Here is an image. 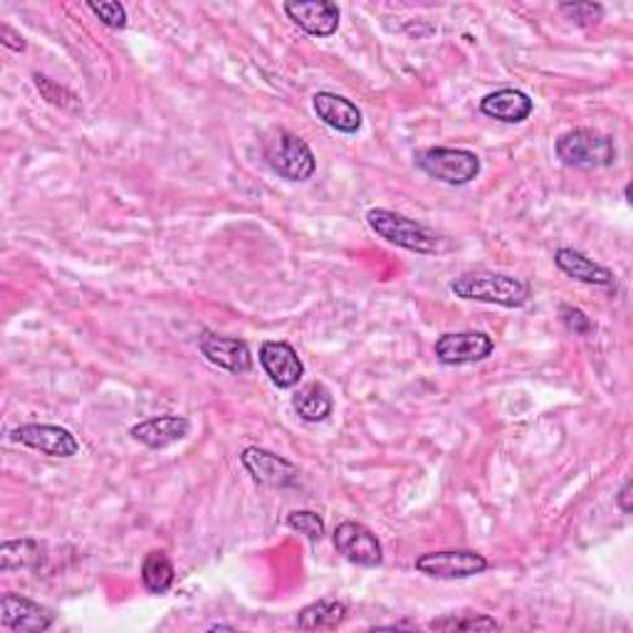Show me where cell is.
Masks as SVG:
<instances>
[{"label":"cell","instance_id":"obj_1","mask_svg":"<svg viewBox=\"0 0 633 633\" xmlns=\"http://www.w3.org/2000/svg\"><path fill=\"white\" fill-rule=\"evenodd\" d=\"M450 293L468 303H486L506 309H520L530 303L532 287L506 273H463L450 280Z\"/></svg>","mask_w":633,"mask_h":633},{"label":"cell","instance_id":"obj_2","mask_svg":"<svg viewBox=\"0 0 633 633\" xmlns=\"http://www.w3.org/2000/svg\"><path fill=\"white\" fill-rule=\"evenodd\" d=\"M367 223L379 238L396 245V248L411 251L418 255H438L448 248L446 238H441V235L428 228V225L416 223L414 218H406L401 213L389 208H371L367 213Z\"/></svg>","mask_w":633,"mask_h":633},{"label":"cell","instance_id":"obj_3","mask_svg":"<svg viewBox=\"0 0 633 633\" xmlns=\"http://www.w3.org/2000/svg\"><path fill=\"white\" fill-rule=\"evenodd\" d=\"M263 159L273 174L293 181V184H305L317 171V159L309 144L297 134L285 132V129H277L265 139Z\"/></svg>","mask_w":633,"mask_h":633},{"label":"cell","instance_id":"obj_4","mask_svg":"<svg viewBox=\"0 0 633 633\" xmlns=\"http://www.w3.org/2000/svg\"><path fill=\"white\" fill-rule=\"evenodd\" d=\"M554 154L570 169H609L616 164L614 139L594 129H570L554 142Z\"/></svg>","mask_w":633,"mask_h":633},{"label":"cell","instance_id":"obj_5","mask_svg":"<svg viewBox=\"0 0 633 633\" xmlns=\"http://www.w3.org/2000/svg\"><path fill=\"white\" fill-rule=\"evenodd\" d=\"M416 166L426 176L441 181L446 186H466L480 176V156L468 149H450V146H431L418 152Z\"/></svg>","mask_w":633,"mask_h":633},{"label":"cell","instance_id":"obj_6","mask_svg":"<svg viewBox=\"0 0 633 633\" xmlns=\"http://www.w3.org/2000/svg\"><path fill=\"white\" fill-rule=\"evenodd\" d=\"M488 560L476 550H441V552H426L416 560V572H421L431 579H443V582H453V579H470L488 570Z\"/></svg>","mask_w":633,"mask_h":633},{"label":"cell","instance_id":"obj_7","mask_svg":"<svg viewBox=\"0 0 633 633\" xmlns=\"http://www.w3.org/2000/svg\"><path fill=\"white\" fill-rule=\"evenodd\" d=\"M496 341L486 331H446L436 339L433 354L446 367H463L492 357Z\"/></svg>","mask_w":633,"mask_h":633},{"label":"cell","instance_id":"obj_8","mask_svg":"<svg viewBox=\"0 0 633 633\" xmlns=\"http://www.w3.org/2000/svg\"><path fill=\"white\" fill-rule=\"evenodd\" d=\"M10 438H13L16 443L25 446L30 450H38V453L50 458H72L80 453L78 436L62 426L23 423L10 431Z\"/></svg>","mask_w":633,"mask_h":633},{"label":"cell","instance_id":"obj_9","mask_svg":"<svg viewBox=\"0 0 633 633\" xmlns=\"http://www.w3.org/2000/svg\"><path fill=\"white\" fill-rule=\"evenodd\" d=\"M335 550L345 557L347 562L357 566H367L374 570L384 562V547L377 534H374L367 524L345 520L337 524L335 530Z\"/></svg>","mask_w":633,"mask_h":633},{"label":"cell","instance_id":"obj_10","mask_svg":"<svg viewBox=\"0 0 633 633\" xmlns=\"http://www.w3.org/2000/svg\"><path fill=\"white\" fill-rule=\"evenodd\" d=\"M241 463L248 470L251 478L265 488H293L299 480V470L287 458L277 456L267 448H245Z\"/></svg>","mask_w":633,"mask_h":633},{"label":"cell","instance_id":"obj_11","mask_svg":"<svg viewBox=\"0 0 633 633\" xmlns=\"http://www.w3.org/2000/svg\"><path fill=\"white\" fill-rule=\"evenodd\" d=\"M0 621H3L6 629L16 633H40L55 624L58 614L28 596L8 592L0 599Z\"/></svg>","mask_w":633,"mask_h":633},{"label":"cell","instance_id":"obj_12","mask_svg":"<svg viewBox=\"0 0 633 633\" xmlns=\"http://www.w3.org/2000/svg\"><path fill=\"white\" fill-rule=\"evenodd\" d=\"M201 354L206 357L213 367H218L228 374H248L253 369V351L238 337L216 335V331H201L198 337Z\"/></svg>","mask_w":633,"mask_h":633},{"label":"cell","instance_id":"obj_13","mask_svg":"<svg viewBox=\"0 0 633 633\" xmlns=\"http://www.w3.org/2000/svg\"><path fill=\"white\" fill-rule=\"evenodd\" d=\"M261 367L265 369L267 379H270L277 389H295L299 379L305 377V364L299 354L287 341H263L261 345Z\"/></svg>","mask_w":633,"mask_h":633},{"label":"cell","instance_id":"obj_14","mask_svg":"<svg viewBox=\"0 0 633 633\" xmlns=\"http://www.w3.org/2000/svg\"><path fill=\"white\" fill-rule=\"evenodd\" d=\"M285 16L297 28H303L313 38H331L339 30L341 13L337 3L329 0H309V3H285Z\"/></svg>","mask_w":633,"mask_h":633},{"label":"cell","instance_id":"obj_15","mask_svg":"<svg viewBox=\"0 0 633 633\" xmlns=\"http://www.w3.org/2000/svg\"><path fill=\"white\" fill-rule=\"evenodd\" d=\"M313 110L317 120L339 134H357L364 124V114L357 104L337 92H317L313 96Z\"/></svg>","mask_w":633,"mask_h":633},{"label":"cell","instance_id":"obj_16","mask_svg":"<svg viewBox=\"0 0 633 633\" xmlns=\"http://www.w3.org/2000/svg\"><path fill=\"white\" fill-rule=\"evenodd\" d=\"M129 433H132L136 443L159 450L184 441V438L191 433V421L186 416H174V414L154 416L146 418L142 423H136Z\"/></svg>","mask_w":633,"mask_h":633},{"label":"cell","instance_id":"obj_17","mask_svg":"<svg viewBox=\"0 0 633 633\" xmlns=\"http://www.w3.org/2000/svg\"><path fill=\"white\" fill-rule=\"evenodd\" d=\"M532 110L534 102L530 100V94L514 88L496 90L480 100V112L502 124H522L524 120H530Z\"/></svg>","mask_w":633,"mask_h":633},{"label":"cell","instance_id":"obj_18","mask_svg":"<svg viewBox=\"0 0 633 633\" xmlns=\"http://www.w3.org/2000/svg\"><path fill=\"white\" fill-rule=\"evenodd\" d=\"M554 265L560 267L566 277H572V280H576V283H584V285H592V287H614L616 285V277H614V273L609 270V267L594 263L592 257H586L584 253H579L574 248L557 251Z\"/></svg>","mask_w":633,"mask_h":633},{"label":"cell","instance_id":"obj_19","mask_svg":"<svg viewBox=\"0 0 633 633\" xmlns=\"http://www.w3.org/2000/svg\"><path fill=\"white\" fill-rule=\"evenodd\" d=\"M293 409L305 423H321L335 411V399L325 384L313 381L295 394Z\"/></svg>","mask_w":633,"mask_h":633},{"label":"cell","instance_id":"obj_20","mask_svg":"<svg viewBox=\"0 0 633 633\" xmlns=\"http://www.w3.org/2000/svg\"><path fill=\"white\" fill-rule=\"evenodd\" d=\"M42 544L32 538L6 540L0 544V572H35L42 564Z\"/></svg>","mask_w":633,"mask_h":633},{"label":"cell","instance_id":"obj_21","mask_svg":"<svg viewBox=\"0 0 633 633\" xmlns=\"http://www.w3.org/2000/svg\"><path fill=\"white\" fill-rule=\"evenodd\" d=\"M345 619H347V604L329 602V599H319V602L299 609L297 629H303V631L337 629V626H341V621Z\"/></svg>","mask_w":633,"mask_h":633},{"label":"cell","instance_id":"obj_22","mask_svg":"<svg viewBox=\"0 0 633 633\" xmlns=\"http://www.w3.org/2000/svg\"><path fill=\"white\" fill-rule=\"evenodd\" d=\"M174 579H176V570L174 564H171L169 554L154 550L144 557L142 562V584L149 594H166L171 586H174Z\"/></svg>","mask_w":633,"mask_h":633},{"label":"cell","instance_id":"obj_23","mask_svg":"<svg viewBox=\"0 0 633 633\" xmlns=\"http://www.w3.org/2000/svg\"><path fill=\"white\" fill-rule=\"evenodd\" d=\"M431 631H498L500 624L488 614H478V611H458V614H443L428 624Z\"/></svg>","mask_w":633,"mask_h":633},{"label":"cell","instance_id":"obj_24","mask_svg":"<svg viewBox=\"0 0 633 633\" xmlns=\"http://www.w3.org/2000/svg\"><path fill=\"white\" fill-rule=\"evenodd\" d=\"M32 80H35V88L42 94V100H48L52 106H60V110H70V112L82 110L80 96L70 92L68 88H60L58 82H52L50 78H45V74H40V72L32 74Z\"/></svg>","mask_w":633,"mask_h":633},{"label":"cell","instance_id":"obj_25","mask_svg":"<svg viewBox=\"0 0 633 633\" xmlns=\"http://www.w3.org/2000/svg\"><path fill=\"white\" fill-rule=\"evenodd\" d=\"M287 528L297 534H305L309 542H319L321 538H325V520H321L319 514L313 510L289 512L287 514Z\"/></svg>","mask_w":633,"mask_h":633},{"label":"cell","instance_id":"obj_26","mask_svg":"<svg viewBox=\"0 0 633 633\" xmlns=\"http://www.w3.org/2000/svg\"><path fill=\"white\" fill-rule=\"evenodd\" d=\"M560 13L572 20V23L582 28L599 25L604 20V6L602 3H560Z\"/></svg>","mask_w":633,"mask_h":633},{"label":"cell","instance_id":"obj_27","mask_svg":"<svg viewBox=\"0 0 633 633\" xmlns=\"http://www.w3.org/2000/svg\"><path fill=\"white\" fill-rule=\"evenodd\" d=\"M560 317H562V325L574 331L579 337H592L596 331V325L592 321V317H586L582 309L572 307V305H562L560 307Z\"/></svg>","mask_w":633,"mask_h":633},{"label":"cell","instance_id":"obj_28","mask_svg":"<svg viewBox=\"0 0 633 633\" xmlns=\"http://www.w3.org/2000/svg\"><path fill=\"white\" fill-rule=\"evenodd\" d=\"M88 8L102 20V25L112 30L126 28V8L122 3H88Z\"/></svg>","mask_w":633,"mask_h":633},{"label":"cell","instance_id":"obj_29","mask_svg":"<svg viewBox=\"0 0 633 633\" xmlns=\"http://www.w3.org/2000/svg\"><path fill=\"white\" fill-rule=\"evenodd\" d=\"M0 42H3L8 50H16V52H25V48H28L25 38L20 35V32H16L13 28H10L8 23L0 25Z\"/></svg>","mask_w":633,"mask_h":633},{"label":"cell","instance_id":"obj_30","mask_svg":"<svg viewBox=\"0 0 633 633\" xmlns=\"http://www.w3.org/2000/svg\"><path fill=\"white\" fill-rule=\"evenodd\" d=\"M616 502H619L621 512H624V514H631V510H633V506H631V480H626L624 486H621L619 496H616Z\"/></svg>","mask_w":633,"mask_h":633},{"label":"cell","instance_id":"obj_31","mask_svg":"<svg viewBox=\"0 0 633 633\" xmlns=\"http://www.w3.org/2000/svg\"><path fill=\"white\" fill-rule=\"evenodd\" d=\"M211 631H235V629L225 626V624H216V626H211Z\"/></svg>","mask_w":633,"mask_h":633}]
</instances>
